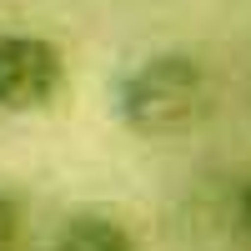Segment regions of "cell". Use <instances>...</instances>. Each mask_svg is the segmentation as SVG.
Listing matches in <instances>:
<instances>
[{"label":"cell","instance_id":"cell-1","mask_svg":"<svg viewBox=\"0 0 251 251\" xmlns=\"http://www.w3.org/2000/svg\"><path fill=\"white\" fill-rule=\"evenodd\" d=\"M216 80L196 50H151L111 86V111L141 141H176L211 116Z\"/></svg>","mask_w":251,"mask_h":251},{"label":"cell","instance_id":"cell-2","mask_svg":"<svg viewBox=\"0 0 251 251\" xmlns=\"http://www.w3.org/2000/svg\"><path fill=\"white\" fill-rule=\"evenodd\" d=\"M71 80L66 50L35 30H0V111L35 116L50 111Z\"/></svg>","mask_w":251,"mask_h":251},{"label":"cell","instance_id":"cell-4","mask_svg":"<svg viewBox=\"0 0 251 251\" xmlns=\"http://www.w3.org/2000/svg\"><path fill=\"white\" fill-rule=\"evenodd\" d=\"M20 236H25V201L20 191L0 186V251H20Z\"/></svg>","mask_w":251,"mask_h":251},{"label":"cell","instance_id":"cell-5","mask_svg":"<svg viewBox=\"0 0 251 251\" xmlns=\"http://www.w3.org/2000/svg\"><path fill=\"white\" fill-rule=\"evenodd\" d=\"M231 221H236V231L251 241V176L236 186V196H231Z\"/></svg>","mask_w":251,"mask_h":251},{"label":"cell","instance_id":"cell-3","mask_svg":"<svg viewBox=\"0 0 251 251\" xmlns=\"http://www.w3.org/2000/svg\"><path fill=\"white\" fill-rule=\"evenodd\" d=\"M50 251H141V246H136L131 226H126L116 211L86 206V211H71L66 221L55 226Z\"/></svg>","mask_w":251,"mask_h":251}]
</instances>
